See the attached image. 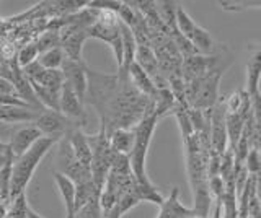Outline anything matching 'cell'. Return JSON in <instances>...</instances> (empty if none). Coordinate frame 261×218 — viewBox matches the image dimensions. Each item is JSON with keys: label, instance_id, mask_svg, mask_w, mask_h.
<instances>
[{"label": "cell", "instance_id": "8", "mask_svg": "<svg viewBox=\"0 0 261 218\" xmlns=\"http://www.w3.org/2000/svg\"><path fill=\"white\" fill-rule=\"evenodd\" d=\"M247 90L250 101L261 98L259 82H261V43L250 44L248 46V55H247Z\"/></svg>", "mask_w": 261, "mask_h": 218}, {"label": "cell", "instance_id": "6", "mask_svg": "<svg viewBox=\"0 0 261 218\" xmlns=\"http://www.w3.org/2000/svg\"><path fill=\"white\" fill-rule=\"evenodd\" d=\"M211 147L212 151L220 157L228 150L227 111L224 106V100H219L211 111Z\"/></svg>", "mask_w": 261, "mask_h": 218}, {"label": "cell", "instance_id": "15", "mask_svg": "<svg viewBox=\"0 0 261 218\" xmlns=\"http://www.w3.org/2000/svg\"><path fill=\"white\" fill-rule=\"evenodd\" d=\"M38 109L30 106H2L0 108V122L4 124H21L35 122L39 116Z\"/></svg>", "mask_w": 261, "mask_h": 218}, {"label": "cell", "instance_id": "10", "mask_svg": "<svg viewBox=\"0 0 261 218\" xmlns=\"http://www.w3.org/2000/svg\"><path fill=\"white\" fill-rule=\"evenodd\" d=\"M87 69L88 66L84 60H70L65 59L62 66V74L65 83H69L75 93L79 95V98L85 103V95H87Z\"/></svg>", "mask_w": 261, "mask_h": 218}, {"label": "cell", "instance_id": "18", "mask_svg": "<svg viewBox=\"0 0 261 218\" xmlns=\"http://www.w3.org/2000/svg\"><path fill=\"white\" fill-rule=\"evenodd\" d=\"M191 191H193V199H194V207H193L194 215L199 216V218H207L211 213L212 200H214L211 196L207 181L193 185Z\"/></svg>", "mask_w": 261, "mask_h": 218}, {"label": "cell", "instance_id": "2", "mask_svg": "<svg viewBox=\"0 0 261 218\" xmlns=\"http://www.w3.org/2000/svg\"><path fill=\"white\" fill-rule=\"evenodd\" d=\"M159 117L155 112L147 114L141 122L134 127L136 132V140H134V147L133 151L129 155V163L130 169H133V174L136 177V181L142 185H153L147 176V153L150 148V142L155 129H157Z\"/></svg>", "mask_w": 261, "mask_h": 218}, {"label": "cell", "instance_id": "21", "mask_svg": "<svg viewBox=\"0 0 261 218\" xmlns=\"http://www.w3.org/2000/svg\"><path fill=\"white\" fill-rule=\"evenodd\" d=\"M36 46L39 49V54H43L46 51H51L54 47L61 46V38H59V29H49L46 33H43V36H39L36 39Z\"/></svg>", "mask_w": 261, "mask_h": 218}, {"label": "cell", "instance_id": "29", "mask_svg": "<svg viewBox=\"0 0 261 218\" xmlns=\"http://www.w3.org/2000/svg\"><path fill=\"white\" fill-rule=\"evenodd\" d=\"M256 129V127H255ZM255 148L259 153V158H261V129H256V140H255Z\"/></svg>", "mask_w": 261, "mask_h": 218}, {"label": "cell", "instance_id": "26", "mask_svg": "<svg viewBox=\"0 0 261 218\" xmlns=\"http://www.w3.org/2000/svg\"><path fill=\"white\" fill-rule=\"evenodd\" d=\"M0 96H16L15 88H13L10 80L0 78Z\"/></svg>", "mask_w": 261, "mask_h": 218}, {"label": "cell", "instance_id": "25", "mask_svg": "<svg viewBox=\"0 0 261 218\" xmlns=\"http://www.w3.org/2000/svg\"><path fill=\"white\" fill-rule=\"evenodd\" d=\"M220 7L225 12H243L251 9L261 10V0H256V2H220Z\"/></svg>", "mask_w": 261, "mask_h": 218}, {"label": "cell", "instance_id": "12", "mask_svg": "<svg viewBox=\"0 0 261 218\" xmlns=\"http://www.w3.org/2000/svg\"><path fill=\"white\" fill-rule=\"evenodd\" d=\"M67 139H69L73 155H75V158L79 160V163L92 169L93 153H92V147H90V142H88V134H85L79 127V129H73V131L67 135Z\"/></svg>", "mask_w": 261, "mask_h": 218}, {"label": "cell", "instance_id": "3", "mask_svg": "<svg viewBox=\"0 0 261 218\" xmlns=\"http://www.w3.org/2000/svg\"><path fill=\"white\" fill-rule=\"evenodd\" d=\"M88 142H90V147H92V153H93V158H92V177H93V182L96 185L98 191H103V185L106 182V177L110 174V169L113 165V160H114V153L111 150V145H110V137L106 134L105 127L100 126V131L93 135H88Z\"/></svg>", "mask_w": 261, "mask_h": 218}, {"label": "cell", "instance_id": "30", "mask_svg": "<svg viewBox=\"0 0 261 218\" xmlns=\"http://www.w3.org/2000/svg\"><path fill=\"white\" fill-rule=\"evenodd\" d=\"M28 218H43V216H41L39 213H36L35 210H33V208L30 207V208H28ZM65 218H67V216H65Z\"/></svg>", "mask_w": 261, "mask_h": 218}, {"label": "cell", "instance_id": "7", "mask_svg": "<svg viewBox=\"0 0 261 218\" xmlns=\"http://www.w3.org/2000/svg\"><path fill=\"white\" fill-rule=\"evenodd\" d=\"M59 29L61 47L65 54V57L70 60H84L82 59V49L84 43L88 39V28L80 25H64Z\"/></svg>", "mask_w": 261, "mask_h": 218}, {"label": "cell", "instance_id": "23", "mask_svg": "<svg viewBox=\"0 0 261 218\" xmlns=\"http://www.w3.org/2000/svg\"><path fill=\"white\" fill-rule=\"evenodd\" d=\"M28 202H27V194H21L15 200H12L10 208L5 218H28Z\"/></svg>", "mask_w": 261, "mask_h": 218}, {"label": "cell", "instance_id": "27", "mask_svg": "<svg viewBox=\"0 0 261 218\" xmlns=\"http://www.w3.org/2000/svg\"><path fill=\"white\" fill-rule=\"evenodd\" d=\"M0 78H7V80L12 78V67H10V64H7L4 60H0Z\"/></svg>", "mask_w": 261, "mask_h": 218}, {"label": "cell", "instance_id": "4", "mask_svg": "<svg viewBox=\"0 0 261 218\" xmlns=\"http://www.w3.org/2000/svg\"><path fill=\"white\" fill-rule=\"evenodd\" d=\"M33 126L38 129L43 137H47V139H53L56 142L62 140L73 129L80 127V124L73 122L72 119L56 109H43L39 112L38 119L33 122Z\"/></svg>", "mask_w": 261, "mask_h": 218}, {"label": "cell", "instance_id": "5", "mask_svg": "<svg viewBox=\"0 0 261 218\" xmlns=\"http://www.w3.org/2000/svg\"><path fill=\"white\" fill-rule=\"evenodd\" d=\"M57 173L67 176L75 184H84L93 181L92 169L79 163V160L73 155L67 137L59 140V151H57Z\"/></svg>", "mask_w": 261, "mask_h": 218}, {"label": "cell", "instance_id": "19", "mask_svg": "<svg viewBox=\"0 0 261 218\" xmlns=\"http://www.w3.org/2000/svg\"><path fill=\"white\" fill-rule=\"evenodd\" d=\"M31 82V80H30ZM64 74L62 70H44L36 80H33V83L46 88V90L53 91L56 95H61V90L64 86Z\"/></svg>", "mask_w": 261, "mask_h": 218}, {"label": "cell", "instance_id": "20", "mask_svg": "<svg viewBox=\"0 0 261 218\" xmlns=\"http://www.w3.org/2000/svg\"><path fill=\"white\" fill-rule=\"evenodd\" d=\"M65 59H67V57H65L62 47L57 46V47H54V49H51V51H46L43 54H39L38 62L46 70H62V66H64Z\"/></svg>", "mask_w": 261, "mask_h": 218}, {"label": "cell", "instance_id": "28", "mask_svg": "<svg viewBox=\"0 0 261 218\" xmlns=\"http://www.w3.org/2000/svg\"><path fill=\"white\" fill-rule=\"evenodd\" d=\"M10 208V202H5L4 199H0V218H5Z\"/></svg>", "mask_w": 261, "mask_h": 218}, {"label": "cell", "instance_id": "24", "mask_svg": "<svg viewBox=\"0 0 261 218\" xmlns=\"http://www.w3.org/2000/svg\"><path fill=\"white\" fill-rule=\"evenodd\" d=\"M207 185H209V191H211L212 199L224 200L227 188H225V182H224L222 177H220V176H212V177H209V179H207Z\"/></svg>", "mask_w": 261, "mask_h": 218}, {"label": "cell", "instance_id": "31", "mask_svg": "<svg viewBox=\"0 0 261 218\" xmlns=\"http://www.w3.org/2000/svg\"><path fill=\"white\" fill-rule=\"evenodd\" d=\"M8 150V143H5V142H2L0 140V155H4V153Z\"/></svg>", "mask_w": 261, "mask_h": 218}, {"label": "cell", "instance_id": "9", "mask_svg": "<svg viewBox=\"0 0 261 218\" xmlns=\"http://www.w3.org/2000/svg\"><path fill=\"white\" fill-rule=\"evenodd\" d=\"M84 101L79 98V95L75 93V90L64 82V86L61 90V96H59V111L64 116H67L69 119H72L73 122L77 124H85L87 120V114L84 111Z\"/></svg>", "mask_w": 261, "mask_h": 218}, {"label": "cell", "instance_id": "22", "mask_svg": "<svg viewBox=\"0 0 261 218\" xmlns=\"http://www.w3.org/2000/svg\"><path fill=\"white\" fill-rule=\"evenodd\" d=\"M39 57V49L36 43H30L27 46H23L21 49L18 51V55H16V64L23 69L30 66V64H33L35 60H38Z\"/></svg>", "mask_w": 261, "mask_h": 218}, {"label": "cell", "instance_id": "13", "mask_svg": "<svg viewBox=\"0 0 261 218\" xmlns=\"http://www.w3.org/2000/svg\"><path fill=\"white\" fill-rule=\"evenodd\" d=\"M127 74H129V78H130V83L136 86V90L139 93H142L145 98L149 100H155V96H157V91L159 88L155 86L153 80L147 75V72L139 66L137 62H134L133 66L127 69Z\"/></svg>", "mask_w": 261, "mask_h": 218}, {"label": "cell", "instance_id": "17", "mask_svg": "<svg viewBox=\"0 0 261 218\" xmlns=\"http://www.w3.org/2000/svg\"><path fill=\"white\" fill-rule=\"evenodd\" d=\"M108 137H110L111 150L116 155H124V157L130 155L136 140L134 129H118V131H113Z\"/></svg>", "mask_w": 261, "mask_h": 218}, {"label": "cell", "instance_id": "14", "mask_svg": "<svg viewBox=\"0 0 261 218\" xmlns=\"http://www.w3.org/2000/svg\"><path fill=\"white\" fill-rule=\"evenodd\" d=\"M193 215V208H188L179 202V191L178 188H173L170 196L160 205V212L157 218H191Z\"/></svg>", "mask_w": 261, "mask_h": 218}, {"label": "cell", "instance_id": "11", "mask_svg": "<svg viewBox=\"0 0 261 218\" xmlns=\"http://www.w3.org/2000/svg\"><path fill=\"white\" fill-rule=\"evenodd\" d=\"M41 137L43 135H41V132L35 126L20 127L18 131L12 134L10 142H8V148H10L15 158H18L23 155V153H27L33 145L41 139Z\"/></svg>", "mask_w": 261, "mask_h": 218}, {"label": "cell", "instance_id": "16", "mask_svg": "<svg viewBox=\"0 0 261 218\" xmlns=\"http://www.w3.org/2000/svg\"><path fill=\"white\" fill-rule=\"evenodd\" d=\"M54 181L65 204V216L73 218V215H75V192H77L75 182L57 171H54Z\"/></svg>", "mask_w": 261, "mask_h": 218}, {"label": "cell", "instance_id": "1", "mask_svg": "<svg viewBox=\"0 0 261 218\" xmlns=\"http://www.w3.org/2000/svg\"><path fill=\"white\" fill-rule=\"evenodd\" d=\"M56 143H59V142L47 139V137H41V139L33 145L27 153H23L21 157L15 158L13 171H12V182H10V200H15L18 196L24 194L39 163L44 160V157L47 155L49 150H51Z\"/></svg>", "mask_w": 261, "mask_h": 218}]
</instances>
